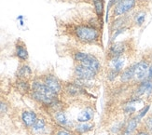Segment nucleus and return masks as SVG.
<instances>
[{"instance_id": "2f4dec72", "label": "nucleus", "mask_w": 152, "mask_h": 135, "mask_svg": "<svg viewBox=\"0 0 152 135\" xmlns=\"http://www.w3.org/2000/svg\"><path fill=\"white\" fill-rule=\"evenodd\" d=\"M148 78L152 79V62L150 63L149 68H148Z\"/></svg>"}, {"instance_id": "412c9836", "label": "nucleus", "mask_w": 152, "mask_h": 135, "mask_svg": "<svg viewBox=\"0 0 152 135\" xmlns=\"http://www.w3.org/2000/svg\"><path fill=\"white\" fill-rule=\"evenodd\" d=\"M14 76L15 78L31 80L35 77V74H34V70L32 69V67L29 65L28 63H19Z\"/></svg>"}, {"instance_id": "423d86ee", "label": "nucleus", "mask_w": 152, "mask_h": 135, "mask_svg": "<svg viewBox=\"0 0 152 135\" xmlns=\"http://www.w3.org/2000/svg\"><path fill=\"white\" fill-rule=\"evenodd\" d=\"M142 5V0H120L111 9L109 21L118 17L128 15Z\"/></svg>"}, {"instance_id": "4468645a", "label": "nucleus", "mask_w": 152, "mask_h": 135, "mask_svg": "<svg viewBox=\"0 0 152 135\" xmlns=\"http://www.w3.org/2000/svg\"><path fill=\"white\" fill-rule=\"evenodd\" d=\"M129 58H130V55H123V56L105 59V68L112 69L121 74L125 67L130 64V63L128 64Z\"/></svg>"}, {"instance_id": "393cba45", "label": "nucleus", "mask_w": 152, "mask_h": 135, "mask_svg": "<svg viewBox=\"0 0 152 135\" xmlns=\"http://www.w3.org/2000/svg\"><path fill=\"white\" fill-rule=\"evenodd\" d=\"M91 5L95 13V15L99 20L104 22V0H91Z\"/></svg>"}, {"instance_id": "f03ea898", "label": "nucleus", "mask_w": 152, "mask_h": 135, "mask_svg": "<svg viewBox=\"0 0 152 135\" xmlns=\"http://www.w3.org/2000/svg\"><path fill=\"white\" fill-rule=\"evenodd\" d=\"M59 97L61 96L56 95L43 83L39 75H35V77L31 79V91L28 98L42 107L45 111Z\"/></svg>"}, {"instance_id": "7ed1b4c3", "label": "nucleus", "mask_w": 152, "mask_h": 135, "mask_svg": "<svg viewBox=\"0 0 152 135\" xmlns=\"http://www.w3.org/2000/svg\"><path fill=\"white\" fill-rule=\"evenodd\" d=\"M70 56L74 63H78L87 67V68L97 73L99 76L104 72L101 61L95 54L84 51L80 49H74L70 51Z\"/></svg>"}, {"instance_id": "6e6552de", "label": "nucleus", "mask_w": 152, "mask_h": 135, "mask_svg": "<svg viewBox=\"0 0 152 135\" xmlns=\"http://www.w3.org/2000/svg\"><path fill=\"white\" fill-rule=\"evenodd\" d=\"M54 124L43 115H39L36 123L28 131L30 135H51L54 129Z\"/></svg>"}, {"instance_id": "b1692460", "label": "nucleus", "mask_w": 152, "mask_h": 135, "mask_svg": "<svg viewBox=\"0 0 152 135\" xmlns=\"http://www.w3.org/2000/svg\"><path fill=\"white\" fill-rule=\"evenodd\" d=\"M126 120H127V118L124 117H121L120 118H117L116 120H114L108 128V131L110 132V134H112V135L120 134L123 130L125 123H126Z\"/></svg>"}, {"instance_id": "ddd939ff", "label": "nucleus", "mask_w": 152, "mask_h": 135, "mask_svg": "<svg viewBox=\"0 0 152 135\" xmlns=\"http://www.w3.org/2000/svg\"><path fill=\"white\" fill-rule=\"evenodd\" d=\"M72 75H73L72 76L73 78L84 79V80H95L96 81L97 78L99 77V75L97 73L78 63H74Z\"/></svg>"}, {"instance_id": "aec40b11", "label": "nucleus", "mask_w": 152, "mask_h": 135, "mask_svg": "<svg viewBox=\"0 0 152 135\" xmlns=\"http://www.w3.org/2000/svg\"><path fill=\"white\" fill-rule=\"evenodd\" d=\"M131 15L132 13L125 16H121L115 19H112L109 21V34L116 31L117 29H120L121 27L125 26H132L131 25ZM133 28V27H132Z\"/></svg>"}, {"instance_id": "0eeeda50", "label": "nucleus", "mask_w": 152, "mask_h": 135, "mask_svg": "<svg viewBox=\"0 0 152 135\" xmlns=\"http://www.w3.org/2000/svg\"><path fill=\"white\" fill-rule=\"evenodd\" d=\"M39 77H40L41 80L43 81V83L47 86L52 92L55 93L58 96L62 95L63 89H64V81H62L59 78L53 71L52 70L46 71L40 74Z\"/></svg>"}, {"instance_id": "6ab92c4d", "label": "nucleus", "mask_w": 152, "mask_h": 135, "mask_svg": "<svg viewBox=\"0 0 152 135\" xmlns=\"http://www.w3.org/2000/svg\"><path fill=\"white\" fill-rule=\"evenodd\" d=\"M12 88L22 96H27L31 91V80L15 78L12 83Z\"/></svg>"}, {"instance_id": "5701e85b", "label": "nucleus", "mask_w": 152, "mask_h": 135, "mask_svg": "<svg viewBox=\"0 0 152 135\" xmlns=\"http://www.w3.org/2000/svg\"><path fill=\"white\" fill-rule=\"evenodd\" d=\"M95 129L94 122H85V123H75L73 131L76 132L77 135H86Z\"/></svg>"}, {"instance_id": "f8f14e48", "label": "nucleus", "mask_w": 152, "mask_h": 135, "mask_svg": "<svg viewBox=\"0 0 152 135\" xmlns=\"http://www.w3.org/2000/svg\"><path fill=\"white\" fill-rule=\"evenodd\" d=\"M18 120L24 130L29 131L38 118V113L29 108H23L18 113Z\"/></svg>"}, {"instance_id": "f257e3e1", "label": "nucleus", "mask_w": 152, "mask_h": 135, "mask_svg": "<svg viewBox=\"0 0 152 135\" xmlns=\"http://www.w3.org/2000/svg\"><path fill=\"white\" fill-rule=\"evenodd\" d=\"M104 22L99 20L92 9L91 12H77L76 17L65 23L64 33L77 44L82 46L102 47V33Z\"/></svg>"}, {"instance_id": "1a4fd4ad", "label": "nucleus", "mask_w": 152, "mask_h": 135, "mask_svg": "<svg viewBox=\"0 0 152 135\" xmlns=\"http://www.w3.org/2000/svg\"><path fill=\"white\" fill-rule=\"evenodd\" d=\"M132 87H133V90L131 92V96L143 98L147 102H149L152 93V79L147 78Z\"/></svg>"}, {"instance_id": "72a5a7b5", "label": "nucleus", "mask_w": 152, "mask_h": 135, "mask_svg": "<svg viewBox=\"0 0 152 135\" xmlns=\"http://www.w3.org/2000/svg\"><path fill=\"white\" fill-rule=\"evenodd\" d=\"M17 20L18 21H21V20H23V15H19L17 17Z\"/></svg>"}, {"instance_id": "9b49d317", "label": "nucleus", "mask_w": 152, "mask_h": 135, "mask_svg": "<svg viewBox=\"0 0 152 135\" xmlns=\"http://www.w3.org/2000/svg\"><path fill=\"white\" fill-rule=\"evenodd\" d=\"M150 60L147 56V54L139 60L135 62V70H134V79L133 85L134 86L137 83L141 82V81L148 78V68L150 65Z\"/></svg>"}, {"instance_id": "c756f323", "label": "nucleus", "mask_w": 152, "mask_h": 135, "mask_svg": "<svg viewBox=\"0 0 152 135\" xmlns=\"http://www.w3.org/2000/svg\"><path fill=\"white\" fill-rule=\"evenodd\" d=\"M141 125L152 135V113L147 115V117L142 120Z\"/></svg>"}, {"instance_id": "9d476101", "label": "nucleus", "mask_w": 152, "mask_h": 135, "mask_svg": "<svg viewBox=\"0 0 152 135\" xmlns=\"http://www.w3.org/2000/svg\"><path fill=\"white\" fill-rule=\"evenodd\" d=\"M49 116L50 117V120L52 121V123H53L55 126L73 130L76 122L74 119H71L69 117L66 109L52 112V113L49 114Z\"/></svg>"}, {"instance_id": "4c0bfd02", "label": "nucleus", "mask_w": 152, "mask_h": 135, "mask_svg": "<svg viewBox=\"0 0 152 135\" xmlns=\"http://www.w3.org/2000/svg\"><path fill=\"white\" fill-rule=\"evenodd\" d=\"M80 1H84V2H86V0H80Z\"/></svg>"}, {"instance_id": "2eb2a0df", "label": "nucleus", "mask_w": 152, "mask_h": 135, "mask_svg": "<svg viewBox=\"0 0 152 135\" xmlns=\"http://www.w3.org/2000/svg\"><path fill=\"white\" fill-rule=\"evenodd\" d=\"M148 8L145 6H140L134 11L132 12L131 15V25L133 28H140L142 27L148 18Z\"/></svg>"}, {"instance_id": "20e7f679", "label": "nucleus", "mask_w": 152, "mask_h": 135, "mask_svg": "<svg viewBox=\"0 0 152 135\" xmlns=\"http://www.w3.org/2000/svg\"><path fill=\"white\" fill-rule=\"evenodd\" d=\"M88 96H90V90L77 85L73 80L64 82V89L61 97L67 104L68 102H79L83 98H88Z\"/></svg>"}, {"instance_id": "f704fd0d", "label": "nucleus", "mask_w": 152, "mask_h": 135, "mask_svg": "<svg viewBox=\"0 0 152 135\" xmlns=\"http://www.w3.org/2000/svg\"><path fill=\"white\" fill-rule=\"evenodd\" d=\"M19 22H20V25H21V26L24 25V21H23V20H21V21H19Z\"/></svg>"}, {"instance_id": "a211bd4d", "label": "nucleus", "mask_w": 152, "mask_h": 135, "mask_svg": "<svg viewBox=\"0 0 152 135\" xmlns=\"http://www.w3.org/2000/svg\"><path fill=\"white\" fill-rule=\"evenodd\" d=\"M134 70H135V62L131 63L127 65L120 74L118 83L121 85L132 86L134 79Z\"/></svg>"}, {"instance_id": "dca6fc26", "label": "nucleus", "mask_w": 152, "mask_h": 135, "mask_svg": "<svg viewBox=\"0 0 152 135\" xmlns=\"http://www.w3.org/2000/svg\"><path fill=\"white\" fill-rule=\"evenodd\" d=\"M13 57H15L19 63H28L29 61V51L25 42L21 38H18L14 43V50H13Z\"/></svg>"}, {"instance_id": "bb28decb", "label": "nucleus", "mask_w": 152, "mask_h": 135, "mask_svg": "<svg viewBox=\"0 0 152 135\" xmlns=\"http://www.w3.org/2000/svg\"><path fill=\"white\" fill-rule=\"evenodd\" d=\"M118 77H120V73H118L112 69L105 68L104 70V78L105 81L109 84H115L118 83Z\"/></svg>"}, {"instance_id": "c85d7f7f", "label": "nucleus", "mask_w": 152, "mask_h": 135, "mask_svg": "<svg viewBox=\"0 0 152 135\" xmlns=\"http://www.w3.org/2000/svg\"><path fill=\"white\" fill-rule=\"evenodd\" d=\"M51 135H77V134L73 130L66 129V128H63V127L54 126V129H53V131H52Z\"/></svg>"}, {"instance_id": "4be33fe9", "label": "nucleus", "mask_w": 152, "mask_h": 135, "mask_svg": "<svg viewBox=\"0 0 152 135\" xmlns=\"http://www.w3.org/2000/svg\"><path fill=\"white\" fill-rule=\"evenodd\" d=\"M141 125V122L134 116L127 118L126 123L123 128L122 131L118 135H134L136 130Z\"/></svg>"}, {"instance_id": "a878e982", "label": "nucleus", "mask_w": 152, "mask_h": 135, "mask_svg": "<svg viewBox=\"0 0 152 135\" xmlns=\"http://www.w3.org/2000/svg\"><path fill=\"white\" fill-rule=\"evenodd\" d=\"M12 112L10 103L4 96H0V118H4Z\"/></svg>"}, {"instance_id": "7c9ffc66", "label": "nucleus", "mask_w": 152, "mask_h": 135, "mask_svg": "<svg viewBox=\"0 0 152 135\" xmlns=\"http://www.w3.org/2000/svg\"><path fill=\"white\" fill-rule=\"evenodd\" d=\"M134 135H151V134L146 129H145V128L142 125H140L139 128H138V129L136 130Z\"/></svg>"}, {"instance_id": "39448f33", "label": "nucleus", "mask_w": 152, "mask_h": 135, "mask_svg": "<svg viewBox=\"0 0 152 135\" xmlns=\"http://www.w3.org/2000/svg\"><path fill=\"white\" fill-rule=\"evenodd\" d=\"M134 42L132 39H125L121 41H115L108 44L105 59L112 57H118L123 55H130L134 51Z\"/></svg>"}, {"instance_id": "f3484780", "label": "nucleus", "mask_w": 152, "mask_h": 135, "mask_svg": "<svg viewBox=\"0 0 152 135\" xmlns=\"http://www.w3.org/2000/svg\"><path fill=\"white\" fill-rule=\"evenodd\" d=\"M95 117V109L92 104H86L81 107V109L78 111L76 118L74 119L77 123H85V122H91Z\"/></svg>"}, {"instance_id": "e433bc0d", "label": "nucleus", "mask_w": 152, "mask_h": 135, "mask_svg": "<svg viewBox=\"0 0 152 135\" xmlns=\"http://www.w3.org/2000/svg\"><path fill=\"white\" fill-rule=\"evenodd\" d=\"M113 1H114V2H115L116 4H117V3H118V1H120V0H113Z\"/></svg>"}, {"instance_id": "cd10ccee", "label": "nucleus", "mask_w": 152, "mask_h": 135, "mask_svg": "<svg viewBox=\"0 0 152 135\" xmlns=\"http://www.w3.org/2000/svg\"><path fill=\"white\" fill-rule=\"evenodd\" d=\"M151 105L152 104L150 102H147L145 103L144 105L140 108L139 110L137 111V113L134 115V117L140 121V122H142V120L147 117V115L149 113L150 111V108H151Z\"/></svg>"}, {"instance_id": "c9c22d12", "label": "nucleus", "mask_w": 152, "mask_h": 135, "mask_svg": "<svg viewBox=\"0 0 152 135\" xmlns=\"http://www.w3.org/2000/svg\"><path fill=\"white\" fill-rule=\"evenodd\" d=\"M149 102L152 104V93H151V96H150V99H149Z\"/></svg>"}, {"instance_id": "473e14b6", "label": "nucleus", "mask_w": 152, "mask_h": 135, "mask_svg": "<svg viewBox=\"0 0 152 135\" xmlns=\"http://www.w3.org/2000/svg\"><path fill=\"white\" fill-rule=\"evenodd\" d=\"M0 96H3V88L1 83H0Z\"/></svg>"}]
</instances>
